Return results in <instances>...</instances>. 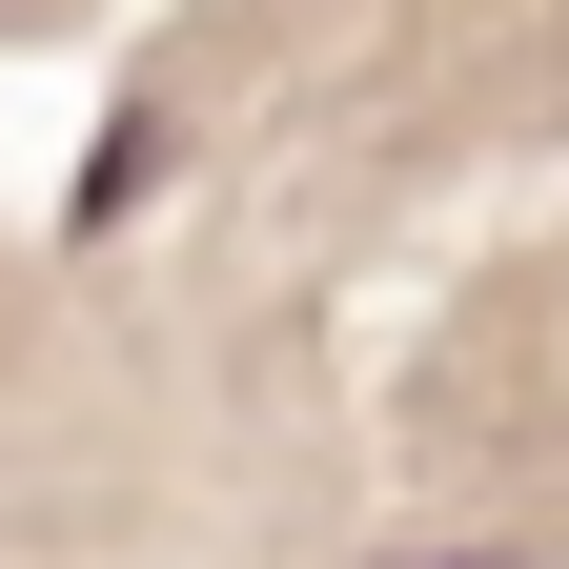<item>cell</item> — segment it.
<instances>
[{"label": "cell", "mask_w": 569, "mask_h": 569, "mask_svg": "<svg viewBox=\"0 0 569 569\" xmlns=\"http://www.w3.org/2000/svg\"><path fill=\"white\" fill-rule=\"evenodd\" d=\"M407 569H509V549H407Z\"/></svg>", "instance_id": "obj_1"}]
</instances>
